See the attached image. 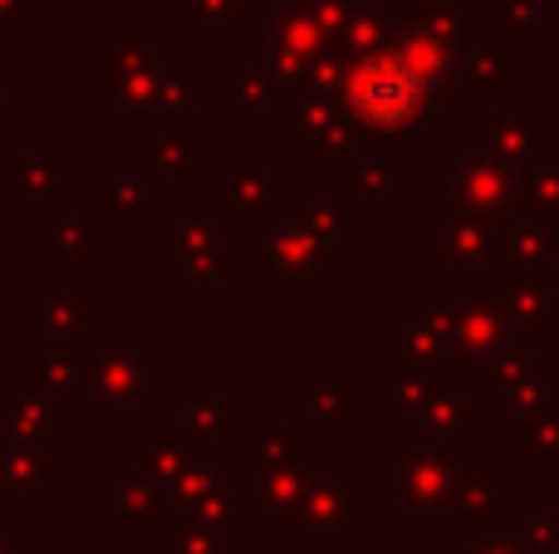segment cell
<instances>
[{
	"label": "cell",
	"instance_id": "cell-1",
	"mask_svg": "<svg viewBox=\"0 0 559 554\" xmlns=\"http://www.w3.org/2000/svg\"><path fill=\"white\" fill-rule=\"evenodd\" d=\"M348 104L364 113V123L397 133L413 123V113L423 108V69L407 59V49H378L364 55L344 79Z\"/></svg>",
	"mask_w": 559,
	"mask_h": 554
}]
</instances>
